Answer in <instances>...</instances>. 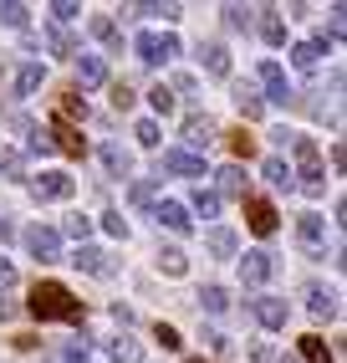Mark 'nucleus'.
Returning a JSON list of instances; mask_svg holds the SVG:
<instances>
[{
    "label": "nucleus",
    "mask_w": 347,
    "mask_h": 363,
    "mask_svg": "<svg viewBox=\"0 0 347 363\" xmlns=\"http://www.w3.org/2000/svg\"><path fill=\"white\" fill-rule=\"evenodd\" d=\"M251 312H256V323H261L266 333H281V328H286V318H291V307H286L281 297H256V302H251Z\"/></svg>",
    "instance_id": "9"
},
{
    "label": "nucleus",
    "mask_w": 347,
    "mask_h": 363,
    "mask_svg": "<svg viewBox=\"0 0 347 363\" xmlns=\"http://www.w3.org/2000/svg\"><path fill=\"white\" fill-rule=\"evenodd\" d=\"M108 353H113V363H143V348L133 343V337H113Z\"/></svg>",
    "instance_id": "26"
},
{
    "label": "nucleus",
    "mask_w": 347,
    "mask_h": 363,
    "mask_svg": "<svg viewBox=\"0 0 347 363\" xmlns=\"http://www.w3.org/2000/svg\"><path fill=\"white\" fill-rule=\"evenodd\" d=\"M72 266H82V272H92V277H113V256H108V251H97V246H77Z\"/></svg>",
    "instance_id": "16"
},
{
    "label": "nucleus",
    "mask_w": 347,
    "mask_h": 363,
    "mask_svg": "<svg viewBox=\"0 0 347 363\" xmlns=\"http://www.w3.org/2000/svg\"><path fill=\"white\" fill-rule=\"evenodd\" d=\"M77 77H82V87H103L108 82V67H103V57H77Z\"/></svg>",
    "instance_id": "22"
},
{
    "label": "nucleus",
    "mask_w": 347,
    "mask_h": 363,
    "mask_svg": "<svg viewBox=\"0 0 347 363\" xmlns=\"http://www.w3.org/2000/svg\"><path fill=\"white\" fill-rule=\"evenodd\" d=\"M200 67L210 72V77H230V52L220 41H205L200 46Z\"/></svg>",
    "instance_id": "17"
},
{
    "label": "nucleus",
    "mask_w": 347,
    "mask_h": 363,
    "mask_svg": "<svg viewBox=\"0 0 347 363\" xmlns=\"http://www.w3.org/2000/svg\"><path fill=\"white\" fill-rule=\"evenodd\" d=\"M235 108H240V118H245V123H256V118L266 113V103L256 98V87H245V82H235Z\"/></svg>",
    "instance_id": "21"
},
{
    "label": "nucleus",
    "mask_w": 347,
    "mask_h": 363,
    "mask_svg": "<svg viewBox=\"0 0 347 363\" xmlns=\"http://www.w3.org/2000/svg\"><path fill=\"white\" fill-rule=\"evenodd\" d=\"M245 225H251L256 235H276L281 215H276V205H271V200H256V195H245Z\"/></svg>",
    "instance_id": "5"
},
{
    "label": "nucleus",
    "mask_w": 347,
    "mask_h": 363,
    "mask_svg": "<svg viewBox=\"0 0 347 363\" xmlns=\"http://www.w3.org/2000/svg\"><path fill=\"white\" fill-rule=\"evenodd\" d=\"M291 154H296V169H302V189L317 200V195H327V174H322V154H317V138L307 133H291Z\"/></svg>",
    "instance_id": "2"
},
{
    "label": "nucleus",
    "mask_w": 347,
    "mask_h": 363,
    "mask_svg": "<svg viewBox=\"0 0 347 363\" xmlns=\"http://www.w3.org/2000/svg\"><path fill=\"white\" fill-rule=\"evenodd\" d=\"M194 210H200L205 220H215V215H220V195H215V189H205V184H200V189H194Z\"/></svg>",
    "instance_id": "33"
},
{
    "label": "nucleus",
    "mask_w": 347,
    "mask_h": 363,
    "mask_svg": "<svg viewBox=\"0 0 347 363\" xmlns=\"http://www.w3.org/2000/svg\"><path fill=\"white\" fill-rule=\"evenodd\" d=\"M133 138L143 143V149H159V123H154V118H143V123L133 128Z\"/></svg>",
    "instance_id": "38"
},
{
    "label": "nucleus",
    "mask_w": 347,
    "mask_h": 363,
    "mask_svg": "<svg viewBox=\"0 0 347 363\" xmlns=\"http://www.w3.org/2000/svg\"><path fill=\"white\" fill-rule=\"evenodd\" d=\"M26 312H31V318H41V323H82V312H87V307L72 297L62 281H36Z\"/></svg>",
    "instance_id": "1"
},
{
    "label": "nucleus",
    "mask_w": 347,
    "mask_h": 363,
    "mask_svg": "<svg viewBox=\"0 0 347 363\" xmlns=\"http://www.w3.org/2000/svg\"><path fill=\"white\" fill-rule=\"evenodd\" d=\"M31 21V11L26 6H0V26H11V31H21Z\"/></svg>",
    "instance_id": "37"
},
{
    "label": "nucleus",
    "mask_w": 347,
    "mask_h": 363,
    "mask_svg": "<svg viewBox=\"0 0 347 363\" xmlns=\"http://www.w3.org/2000/svg\"><path fill=\"white\" fill-rule=\"evenodd\" d=\"M103 164H108L113 179H128V174H133V154L118 149V143H103Z\"/></svg>",
    "instance_id": "20"
},
{
    "label": "nucleus",
    "mask_w": 347,
    "mask_h": 363,
    "mask_svg": "<svg viewBox=\"0 0 347 363\" xmlns=\"http://www.w3.org/2000/svg\"><path fill=\"white\" fill-rule=\"evenodd\" d=\"M322 57H327V36H317V41H296V46H291V67H296V72H317Z\"/></svg>",
    "instance_id": "12"
},
{
    "label": "nucleus",
    "mask_w": 347,
    "mask_h": 363,
    "mask_svg": "<svg viewBox=\"0 0 347 363\" xmlns=\"http://www.w3.org/2000/svg\"><path fill=\"white\" fill-rule=\"evenodd\" d=\"M154 337L164 343V353H174V348H184V343H179V328H169V323H159V328H154Z\"/></svg>",
    "instance_id": "42"
},
{
    "label": "nucleus",
    "mask_w": 347,
    "mask_h": 363,
    "mask_svg": "<svg viewBox=\"0 0 347 363\" xmlns=\"http://www.w3.org/2000/svg\"><path fill=\"white\" fill-rule=\"evenodd\" d=\"M307 312L322 323V318H337V292L332 286H322V281H312L307 286Z\"/></svg>",
    "instance_id": "14"
},
{
    "label": "nucleus",
    "mask_w": 347,
    "mask_h": 363,
    "mask_svg": "<svg viewBox=\"0 0 347 363\" xmlns=\"http://www.w3.org/2000/svg\"><path fill=\"white\" fill-rule=\"evenodd\" d=\"M82 16V6H72V0H57L52 6V26H67V21H77Z\"/></svg>",
    "instance_id": "41"
},
{
    "label": "nucleus",
    "mask_w": 347,
    "mask_h": 363,
    "mask_svg": "<svg viewBox=\"0 0 347 363\" xmlns=\"http://www.w3.org/2000/svg\"><path fill=\"white\" fill-rule=\"evenodd\" d=\"M0 174L6 179H26V154L21 149H0Z\"/></svg>",
    "instance_id": "28"
},
{
    "label": "nucleus",
    "mask_w": 347,
    "mask_h": 363,
    "mask_svg": "<svg viewBox=\"0 0 347 363\" xmlns=\"http://www.w3.org/2000/svg\"><path fill=\"white\" fill-rule=\"evenodd\" d=\"M31 195H36V200H72V174L46 169L41 179H31Z\"/></svg>",
    "instance_id": "11"
},
{
    "label": "nucleus",
    "mask_w": 347,
    "mask_h": 363,
    "mask_svg": "<svg viewBox=\"0 0 347 363\" xmlns=\"http://www.w3.org/2000/svg\"><path fill=\"white\" fill-rule=\"evenodd\" d=\"M41 77H46V67L41 62H26V67L16 72V92H21V98H31V92L41 87Z\"/></svg>",
    "instance_id": "24"
},
{
    "label": "nucleus",
    "mask_w": 347,
    "mask_h": 363,
    "mask_svg": "<svg viewBox=\"0 0 347 363\" xmlns=\"http://www.w3.org/2000/svg\"><path fill=\"white\" fill-rule=\"evenodd\" d=\"M200 307H205V312H225V307H230V292H225V286H205V292H200Z\"/></svg>",
    "instance_id": "34"
},
{
    "label": "nucleus",
    "mask_w": 347,
    "mask_h": 363,
    "mask_svg": "<svg viewBox=\"0 0 347 363\" xmlns=\"http://www.w3.org/2000/svg\"><path fill=\"white\" fill-rule=\"evenodd\" d=\"M281 363H302V358H281Z\"/></svg>",
    "instance_id": "54"
},
{
    "label": "nucleus",
    "mask_w": 347,
    "mask_h": 363,
    "mask_svg": "<svg viewBox=\"0 0 347 363\" xmlns=\"http://www.w3.org/2000/svg\"><path fill=\"white\" fill-rule=\"evenodd\" d=\"M261 36H266L271 46H281V41H286V21H281L276 11H266V21H261Z\"/></svg>",
    "instance_id": "32"
},
{
    "label": "nucleus",
    "mask_w": 347,
    "mask_h": 363,
    "mask_svg": "<svg viewBox=\"0 0 347 363\" xmlns=\"http://www.w3.org/2000/svg\"><path fill=\"white\" fill-rule=\"evenodd\" d=\"M62 363H87V348H67V353H62Z\"/></svg>",
    "instance_id": "52"
},
{
    "label": "nucleus",
    "mask_w": 347,
    "mask_h": 363,
    "mask_svg": "<svg viewBox=\"0 0 347 363\" xmlns=\"http://www.w3.org/2000/svg\"><path fill=\"white\" fill-rule=\"evenodd\" d=\"M57 235H72V240H77V246H87V235H92V220H87V215H67Z\"/></svg>",
    "instance_id": "30"
},
{
    "label": "nucleus",
    "mask_w": 347,
    "mask_h": 363,
    "mask_svg": "<svg viewBox=\"0 0 347 363\" xmlns=\"http://www.w3.org/2000/svg\"><path fill=\"white\" fill-rule=\"evenodd\" d=\"M31 154H52V138H46L41 128H31Z\"/></svg>",
    "instance_id": "49"
},
{
    "label": "nucleus",
    "mask_w": 347,
    "mask_h": 363,
    "mask_svg": "<svg viewBox=\"0 0 347 363\" xmlns=\"http://www.w3.org/2000/svg\"><path fill=\"white\" fill-rule=\"evenodd\" d=\"M322 235H327L322 215H302V220H296V240H302V251H307V256H317V251H322Z\"/></svg>",
    "instance_id": "15"
},
{
    "label": "nucleus",
    "mask_w": 347,
    "mask_h": 363,
    "mask_svg": "<svg viewBox=\"0 0 347 363\" xmlns=\"http://www.w3.org/2000/svg\"><path fill=\"white\" fill-rule=\"evenodd\" d=\"M148 210H154V220L164 225V230H174V235H189V210L179 205V200H154V205H148Z\"/></svg>",
    "instance_id": "8"
},
{
    "label": "nucleus",
    "mask_w": 347,
    "mask_h": 363,
    "mask_svg": "<svg viewBox=\"0 0 347 363\" xmlns=\"http://www.w3.org/2000/svg\"><path fill=\"white\" fill-rule=\"evenodd\" d=\"M220 16H225V26H230V31H245V26H251V11H245V6H225Z\"/></svg>",
    "instance_id": "39"
},
{
    "label": "nucleus",
    "mask_w": 347,
    "mask_h": 363,
    "mask_svg": "<svg viewBox=\"0 0 347 363\" xmlns=\"http://www.w3.org/2000/svg\"><path fill=\"white\" fill-rule=\"evenodd\" d=\"M205 343H210V353H230V337L225 333H205Z\"/></svg>",
    "instance_id": "47"
},
{
    "label": "nucleus",
    "mask_w": 347,
    "mask_h": 363,
    "mask_svg": "<svg viewBox=\"0 0 347 363\" xmlns=\"http://www.w3.org/2000/svg\"><path fill=\"white\" fill-rule=\"evenodd\" d=\"M251 358H256V363H276V353H271V343H256V348H251Z\"/></svg>",
    "instance_id": "50"
},
{
    "label": "nucleus",
    "mask_w": 347,
    "mask_h": 363,
    "mask_svg": "<svg viewBox=\"0 0 347 363\" xmlns=\"http://www.w3.org/2000/svg\"><path fill=\"white\" fill-rule=\"evenodd\" d=\"M210 138H215V123H210L205 113H189V123H184V149L200 154V149H210Z\"/></svg>",
    "instance_id": "13"
},
{
    "label": "nucleus",
    "mask_w": 347,
    "mask_h": 363,
    "mask_svg": "<svg viewBox=\"0 0 347 363\" xmlns=\"http://www.w3.org/2000/svg\"><path fill=\"white\" fill-rule=\"evenodd\" d=\"M296 348H302V358H307V363H337V358L327 353V343H322L317 333H307V337H302V343H296Z\"/></svg>",
    "instance_id": "27"
},
{
    "label": "nucleus",
    "mask_w": 347,
    "mask_h": 363,
    "mask_svg": "<svg viewBox=\"0 0 347 363\" xmlns=\"http://www.w3.org/2000/svg\"><path fill=\"white\" fill-rule=\"evenodd\" d=\"M113 108H133V87H128V82L113 87Z\"/></svg>",
    "instance_id": "46"
},
{
    "label": "nucleus",
    "mask_w": 347,
    "mask_h": 363,
    "mask_svg": "<svg viewBox=\"0 0 347 363\" xmlns=\"http://www.w3.org/2000/svg\"><path fill=\"white\" fill-rule=\"evenodd\" d=\"M261 87H266L261 103H276V108H286V103L296 98L291 82H286V72H281V62H261Z\"/></svg>",
    "instance_id": "4"
},
{
    "label": "nucleus",
    "mask_w": 347,
    "mask_h": 363,
    "mask_svg": "<svg viewBox=\"0 0 347 363\" xmlns=\"http://www.w3.org/2000/svg\"><path fill=\"white\" fill-rule=\"evenodd\" d=\"M26 251H31L36 261H62V235H57L52 225H31V230H26Z\"/></svg>",
    "instance_id": "6"
},
{
    "label": "nucleus",
    "mask_w": 347,
    "mask_h": 363,
    "mask_svg": "<svg viewBox=\"0 0 347 363\" xmlns=\"http://www.w3.org/2000/svg\"><path fill=\"white\" fill-rule=\"evenodd\" d=\"M240 277H245V286H261V281H271V277H276V256H271V251H245V261H240Z\"/></svg>",
    "instance_id": "10"
},
{
    "label": "nucleus",
    "mask_w": 347,
    "mask_h": 363,
    "mask_svg": "<svg viewBox=\"0 0 347 363\" xmlns=\"http://www.w3.org/2000/svg\"><path fill=\"white\" fill-rule=\"evenodd\" d=\"M103 230H108V235H128V220H123L118 210H108V215H103Z\"/></svg>",
    "instance_id": "43"
},
{
    "label": "nucleus",
    "mask_w": 347,
    "mask_h": 363,
    "mask_svg": "<svg viewBox=\"0 0 347 363\" xmlns=\"http://www.w3.org/2000/svg\"><path fill=\"white\" fill-rule=\"evenodd\" d=\"M159 272H169V277H184V272H189L184 251H159Z\"/></svg>",
    "instance_id": "35"
},
{
    "label": "nucleus",
    "mask_w": 347,
    "mask_h": 363,
    "mask_svg": "<svg viewBox=\"0 0 347 363\" xmlns=\"http://www.w3.org/2000/svg\"><path fill=\"white\" fill-rule=\"evenodd\" d=\"M261 179H266L271 189H291V184H296L291 169H286V159H266V164H261Z\"/></svg>",
    "instance_id": "23"
},
{
    "label": "nucleus",
    "mask_w": 347,
    "mask_h": 363,
    "mask_svg": "<svg viewBox=\"0 0 347 363\" xmlns=\"http://www.w3.org/2000/svg\"><path fill=\"white\" fill-rule=\"evenodd\" d=\"M148 103H154V113H174V108H179V98H174V87H154V92H148Z\"/></svg>",
    "instance_id": "36"
},
{
    "label": "nucleus",
    "mask_w": 347,
    "mask_h": 363,
    "mask_svg": "<svg viewBox=\"0 0 347 363\" xmlns=\"http://www.w3.org/2000/svg\"><path fill=\"white\" fill-rule=\"evenodd\" d=\"M72 118H87V103L77 98V92H67V98H62V123H72Z\"/></svg>",
    "instance_id": "40"
},
{
    "label": "nucleus",
    "mask_w": 347,
    "mask_h": 363,
    "mask_svg": "<svg viewBox=\"0 0 347 363\" xmlns=\"http://www.w3.org/2000/svg\"><path fill=\"white\" fill-rule=\"evenodd\" d=\"M220 189L245 200V169H240V164H225V169H220Z\"/></svg>",
    "instance_id": "29"
},
{
    "label": "nucleus",
    "mask_w": 347,
    "mask_h": 363,
    "mask_svg": "<svg viewBox=\"0 0 347 363\" xmlns=\"http://www.w3.org/2000/svg\"><path fill=\"white\" fill-rule=\"evenodd\" d=\"M46 138H52V149H62V154H82V149H87V143L77 138V128H72V123H62V118L52 123V133H46Z\"/></svg>",
    "instance_id": "19"
},
{
    "label": "nucleus",
    "mask_w": 347,
    "mask_h": 363,
    "mask_svg": "<svg viewBox=\"0 0 347 363\" xmlns=\"http://www.w3.org/2000/svg\"><path fill=\"white\" fill-rule=\"evenodd\" d=\"M205 246H210V256H215V261H230V256L240 251V240H235V230H230V225H215V230L205 235Z\"/></svg>",
    "instance_id": "18"
},
{
    "label": "nucleus",
    "mask_w": 347,
    "mask_h": 363,
    "mask_svg": "<svg viewBox=\"0 0 347 363\" xmlns=\"http://www.w3.org/2000/svg\"><path fill=\"white\" fill-rule=\"evenodd\" d=\"M11 281H16V266H11L6 256H0V286H11Z\"/></svg>",
    "instance_id": "51"
},
{
    "label": "nucleus",
    "mask_w": 347,
    "mask_h": 363,
    "mask_svg": "<svg viewBox=\"0 0 347 363\" xmlns=\"http://www.w3.org/2000/svg\"><path fill=\"white\" fill-rule=\"evenodd\" d=\"M230 149L251 159V154H256V138H245V128H240V133H230Z\"/></svg>",
    "instance_id": "44"
},
{
    "label": "nucleus",
    "mask_w": 347,
    "mask_h": 363,
    "mask_svg": "<svg viewBox=\"0 0 347 363\" xmlns=\"http://www.w3.org/2000/svg\"><path fill=\"white\" fill-rule=\"evenodd\" d=\"M46 46H52L57 57H77V41H72L62 26H46Z\"/></svg>",
    "instance_id": "31"
},
{
    "label": "nucleus",
    "mask_w": 347,
    "mask_h": 363,
    "mask_svg": "<svg viewBox=\"0 0 347 363\" xmlns=\"http://www.w3.org/2000/svg\"><path fill=\"white\" fill-rule=\"evenodd\" d=\"M133 52H138L143 67H169L174 57H179V36H174V31H138Z\"/></svg>",
    "instance_id": "3"
},
{
    "label": "nucleus",
    "mask_w": 347,
    "mask_h": 363,
    "mask_svg": "<svg viewBox=\"0 0 347 363\" xmlns=\"http://www.w3.org/2000/svg\"><path fill=\"white\" fill-rule=\"evenodd\" d=\"M92 36L103 41V46H113V52L123 46V31H118V21H113V16H92Z\"/></svg>",
    "instance_id": "25"
},
{
    "label": "nucleus",
    "mask_w": 347,
    "mask_h": 363,
    "mask_svg": "<svg viewBox=\"0 0 347 363\" xmlns=\"http://www.w3.org/2000/svg\"><path fill=\"white\" fill-rule=\"evenodd\" d=\"M16 230H11V220H0V240H11Z\"/></svg>",
    "instance_id": "53"
},
{
    "label": "nucleus",
    "mask_w": 347,
    "mask_h": 363,
    "mask_svg": "<svg viewBox=\"0 0 347 363\" xmlns=\"http://www.w3.org/2000/svg\"><path fill=\"white\" fill-rule=\"evenodd\" d=\"M164 174L205 179V154H189V149H164Z\"/></svg>",
    "instance_id": "7"
},
{
    "label": "nucleus",
    "mask_w": 347,
    "mask_h": 363,
    "mask_svg": "<svg viewBox=\"0 0 347 363\" xmlns=\"http://www.w3.org/2000/svg\"><path fill=\"white\" fill-rule=\"evenodd\" d=\"M133 205H154V184L148 179H133Z\"/></svg>",
    "instance_id": "45"
},
{
    "label": "nucleus",
    "mask_w": 347,
    "mask_h": 363,
    "mask_svg": "<svg viewBox=\"0 0 347 363\" xmlns=\"http://www.w3.org/2000/svg\"><path fill=\"white\" fill-rule=\"evenodd\" d=\"M21 318V302H11V297H0V323H16Z\"/></svg>",
    "instance_id": "48"
}]
</instances>
